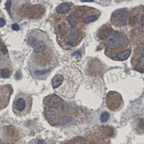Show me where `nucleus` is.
Instances as JSON below:
<instances>
[{
    "label": "nucleus",
    "mask_w": 144,
    "mask_h": 144,
    "mask_svg": "<svg viewBox=\"0 0 144 144\" xmlns=\"http://www.w3.org/2000/svg\"><path fill=\"white\" fill-rule=\"evenodd\" d=\"M126 41L127 39L125 38V37L122 34H119L109 36L107 38H106L105 44L107 48L113 49L123 46Z\"/></svg>",
    "instance_id": "nucleus-1"
},
{
    "label": "nucleus",
    "mask_w": 144,
    "mask_h": 144,
    "mask_svg": "<svg viewBox=\"0 0 144 144\" xmlns=\"http://www.w3.org/2000/svg\"><path fill=\"white\" fill-rule=\"evenodd\" d=\"M107 103L110 109L118 110L122 105V97L117 92L110 91L107 96Z\"/></svg>",
    "instance_id": "nucleus-2"
},
{
    "label": "nucleus",
    "mask_w": 144,
    "mask_h": 144,
    "mask_svg": "<svg viewBox=\"0 0 144 144\" xmlns=\"http://www.w3.org/2000/svg\"><path fill=\"white\" fill-rule=\"evenodd\" d=\"M62 100L57 95H50L47 97V105L52 108H56L61 105Z\"/></svg>",
    "instance_id": "nucleus-3"
},
{
    "label": "nucleus",
    "mask_w": 144,
    "mask_h": 144,
    "mask_svg": "<svg viewBox=\"0 0 144 144\" xmlns=\"http://www.w3.org/2000/svg\"><path fill=\"white\" fill-rule=\"evenodd\" d=\"M14 107L15 110H18V112H23L26 110L27 107L26 100H25L23 97H19L18 99H16L14 104Z\"/></svg>",
    "instance_id": "nucleus-4"
},
{
    "label": "nucleus",
    "mask_w": 144,
    "mask_h": 144,
    "mask_svg": "<svg viewBox=\"0 0 144 144\" xmlns=\"http://www.w3.org/2000/svg\"><path fill=\"white\" fill-rule=\"evenodd\" d=\"M128 16H129L128 12H127L126 10H124V9L118 10L113 14V18L117 19L120 22H125L128 19Z\"/></svg>",
    "instance_id": "nucleus-5"
},
{
    "label": "nucleus",
    "mask_w": 144,
    "mask_h": 144,
    "mask_svg": "<svg viewBox=\"0 0 144 144\" xmlns=\"http://www.w3.org/2000/svg\"><path fill=\"white\" fill-rule=\"evenodd\" d=\"M45 115L48 122L50 123L52 125H56L59 123V118L58 115H56L55 112L51 110H48L47 112H45Z\"/></svg>",
    "instance_id": "nucleus-6"
},
{
    "label": "nucleus",
    "mask_w": 144,
    "mask_h": 144,
    "mask_svg": "<svg viewBox=\"0 0 144 144\" xmlns=\"http://www.w3.org/2000/svg\"><path fill=\"white\" fill-rule=\"evenodd\" d=\"M64 77L61 75V74H57L55 77H53L52 79V82H51V84H52V86L54 89H56L59 87L61 85V84L64 82Z\"/></svg>",
    "instance_id": "nucleus-7"
},
{
    "label": "nucleus",
    "mask_w": 144,
    "mask_h": 144,
    "mask_svg": "<svg viewBox=\"0 0 144 144\" xmlns=\"http://www.w3.org/2000/svg\"><path fill=\"white\" fill-rule=\"evenodd\" d=\"M135 69L140 72H144V56L139 57L135 63Z\"/></svg>",
    "instance_id": "nucleus-8"
},
{
    "label": "nucleus",
    "mask_w": 144,
    "mask_h": 144,
    "mask_svg": "<svg viewBox=\"0 0 144 144\" xmlns=\"http://www.w3.org/2000/svg\"><path fill=\"white\" fill-rule=\"evenodd\" d=\"M71 8L70 4L68 3H62L61 4H59V6L57 7L56 8V11L59 13H65V12L69 11Z\"/></svg>",
    "instance_id": "nucleus-9"
},
{
    "label": "nucleus",
    "mask_w": 144,
    "mask_h": 144,
    "mask_svg": "<svg viewBox=\"0 0 144 144\" xmlns=\"http://www.w3.org/2000/svg\"><path fill=\"white\" fill-rule=\"evenodd\" d=\"M79 37V32L76 29H72L70 31L69 35H68V41L71 43H74L77 41Z\"/></svg>",
    "instance_id": "nucleus-10"
},
{
    "label": "nucleus",
    "mask_w": 144,
    "mask_h": 144,
    "mask_svg": "<svg viewBox=\"0 0 144 144\" xmlns=\"http://www.w3.org/2000/svg\"><path fill=\"white\" fill-rule=\"evenodd\" d=\"M130 53H131V50L130 49H127V50H125L121 53H118L117 56H116V58L119 61H125L129 57Z\"/></svg>",
    "instance_id": "nucleus-11"
},
{
    "label": "nucleus",
    "mask_w": 144,
    "mask_h": 144,
    "mask_svg": "<svg viewBox=\"0 0 144 144\" xmlns=\"http://www.w3.org/2000/svg\"><path fill=\"white\" fill-rule=\"evenodd\" d=\"M68 22L70 24L71 26L75 27L77 25V16L75 14H72L68 18Z\"/></svg>",
    "instance_id": "nucleus-12"
},
{
    "label": "nucleus",
    "mask_w": 144,
    "mask_h": 144,
    "mask_svg": "<svg viewBox=\"0 0 144 144\" xmlns=\"http://www.w3.org/2000/svg\"><path fill=\"white\" fill-rule=\"evenodd\" d=\"M97 19H98V16H97V15H90V16H88L87 18H84L83 21L85 23H89V22H91L96 21Z\"/></svg>",
    "instance_id": "nucleus-13"
},
{
    "label": "nucleus",
    "mask_w": 144,
    "mask_h": 144,
    "mask_svg": "<svg viewBox=\"0 0 144 144\" xmlns=\"http://www.w3.org/2000/svg\"><path fill=\"white\" fill-rule=\"evenodd\" d=\"M45 48V45L43 43H40L35 48V52L37 53H42L43 51H44Z\"/></svg>",
    "instance_id": "nucleus-14"
},
{
    "label": "nucleus",
    "mask_w": 144,
    "mask_h": 144,
    "mask_svg": "<svg viewBox=\"0 0 144 144\" xmlns=\"http://www.w3.org/2000/svg\"><path fill=\"white\" fill-rule=\"evenodd\" d=\"M1 77L2 78H8L10 75V71L7 68H3L1 70Z\"/></svg>",
    "instance_id": "nucleus-15"
},
{
    "label": "nucleus",
    "mask_w": 144,
    "mask_h": 144,
    "mask_svg": "<svg viewBox=\"0 0 144 144\" xmlns=\"http://www.w3.org/2000/svg\"><path fill=\"white\" fill-rule=\"evenodd\" d=\"M110 118V115L109 113H107V112H103L102 113V115L100 116V120L103 122V123H105V122H107V121L109 120Z\"/></svg>",
    "instance_id": "nucleus-16"
},
{
    "label": "nucleus",
    "mask_w": 144,
    "mask_h": 144,
    "mask_svg": "<svg viewBox=\"0 0 144 144\" xmlns=\"http://www.w3.org/2000/svg\"><path fill=\"white\" fill-rule=\"evenodd\" d=\"M71 121V117L69 116H64V117H63V118L61 119V125H66V124H67L68 123H69Z\"/></svg>",
    "instance_id": "nucleus-17"
},
{
    "label": "nucleus",
    "mask_w": 144,
    "mask_h": 144,
    "mask_svg": "<svg viewBox=\"0 0 144 144\" xmlns=\"http://www.w3.org/2000/svg\"><path fill=\"white\" fill-rule=\"evenodd\" d=\"M59 28H60V29H59V31H60V32H61V34H64V33H66V29H67L66 24H61L60 26H59Z\"/></svg>",
    "instance_id": "nucleus-18"
},
{
    "label": "nucleus",
    "mask_w": 144,
    "mask_h": 144,
    "mask_svg": "<svg viewBox=\"0 0 144 144\" xmlns=\"http://www.w3.org/2000/svg\"><path fill=\"white\" fill-rule=\"evenodd\" d=\"M48 71V70L46 69V70L44 71H36L35 73V74H37V75H43V74H45V73H47Z\"/></svg>",
    "instance_id": "nucleus-19"
},
{
    "label": "nucleus",
    "mask_w": 144,
    "mask_h": 144,
    "mask_svg": "<svg viewBox=\"0 0 144 144\" xmlns=\"http://www.w3.org/2000/svg\"><path fill=\"white\" fill-rule=\"evenodd\" d=\"M74 144H86V142L84 139H78L74 142Z\"/></svg>",
    "instance_id": "nucleus-20"
},
{
    "label": "nucleus",
    "mask_w": 144,
    "mask_h": 144,
    "mask_svg": "<svg viewBox=\"0 0 144 144\" xmlns=\"http://www.w3.org/2000/svg\"><path fill=\"white\" fill-rule=\"evenodd\" d=\"M11 4H12V2H11V1H8V2H7L6 3V9H7V11L9 12V13H10V7H11Z\"/></svg>",
    "instance_id": "nucleus-21"
},
{
    "label": "nucleus",
    "mask_w": 144,
    "mask_h": 144,
    "mask_svg": "<svg viewBox=\"0 0 144 144\" xmlns=\"http://www.w3.org/2000/svg\"><path fill=\"white\" fill-rule=\"evenodd\" d=\"M138 126L139 128L142 130H144V119H142L139 122V124H138Z\"/></svg>",
    "instance_id": "nucleus-22"
},
{
    "label": "nucleus",
    "mask_w": 144,
    "mask_h": 144,
    "mask_svg": "<svg viewBox=\"0 0 144 144\" xmlns=\"http://www.w3.org/2000/svg\"><path fill=\"white\" fill-rule=\"evenodd\" d=\"M12 28L14 30H20V26L18 25V24L15 23L12 25Z\"/></svg>",
    "instance_id": "nucleus-23"
},
{
    "label": "nucleus",
    "mask_w": 144,
    "mask_h": 144,
    "mask_svg": "<svg viewBox=\"0 0 144 144\" xmlns=\"http://www.w3.org/2000/svg\"><path fill=\"white\" fill-rule=\"evenodd\" d=\"M5 25V20H4L3 18H0V27L4 26Z\"/></svg>",
    "instance_id": "nucleus-24"
},
{
    "label": "nucleus",
    "mask_w": 144,
    "mask_h": 144,
    "mask_svg": "<svg viewBox=\"0 0 144 144\" xmlns=\"http://www.w3.org/2000/svg\"><path fill=\"white\" fill-rule=\"evenodd\" d=\"M141 24L142 26L144 27V15H142V17L141 18Z\"/></svg>",
    "instance_id": "nucleus-25"
},
{
    "label": "nucleus",
    "mask_w": 144,
    "mask_h": 144,
    "mask_svg": "<svg viewBox=\"0 0 144 144\" xmlns=\"http://www.w3.org/2000/svg\"><path fill=\"white\" fill-rule=\"evenodd\" d=\"M37 144H46V143H45V142L44 141H43V140H39V141H38Z\"/></svg>",
    "instance_id": "nucleus-26"
},
{
    "label": "nucleus",
    "mask_w": 144,
    "mask_h": 144,
    "mask_svg": "<svg viewBox=\"0 0 144 144\" xmlns=\"http://www.w3.org/2000/svg\"><path fill=\"white\" fill-rule=\"evenodd\" d=\"M78 52H77V53H73V56H75V55H77V54H78ZM79 57H81V54H79Z\"/></svg>",
    "instance_id": "nucleus-27"
},
{
    "label": "nucleus",
    "mask_w": 144,
    "mask_h": 144,
    "mask_svg": "<svg viewBox=\"0 0 144 144\" xmlns=\"http://www.w3.org/2000/svg\"><path fill=\"white\" fill-rule=\"evenodd\" d=\"M0 144H9V143H0Z\"/></svg>",
    "instance_id": "nucleus-28"
}]
</instances>
